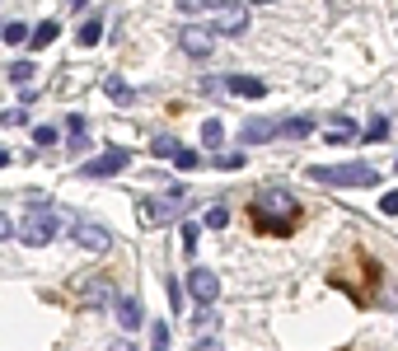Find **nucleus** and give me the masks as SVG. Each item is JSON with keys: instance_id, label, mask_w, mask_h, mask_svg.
Segmentation results:
<instances>
[{"instance_id": "nucleus-9", "label": "nucleus", "mask_w": 398, "mask_h": 351, "mask_svg": "<svg viewBox=\"0 0 398 351\" xmlns=\"http://www.w3.org/2000/svg\"><path fill=\"white\" fill-rule=\"evenodd\" d=\"M211 47H215V38L206 29H197V24H187V29H183V52H187V57L206 62V57H211Z\"/></svg>"}, {"instance_id": "nucleus-8", "label": "nucleus", "mask_w": 398, "mask_h": 351, "mask_svg": "<svg viewBox=\"0 0 398 351\" xmlns=\"http://www.w3.org/2000/svg\"><path fill=\"white\" fill-rule=\"evenodd\" d=\"M187 290H192V300H201V305H215L220 300V276L206 272V267H192L187 272Z\"/></svg>"}, {"instance_id": "nucleus-30", "label": "nucleus", "mask_w": 398, "mask_h": 351, "mask_svg": "<svg viewBox=\"0 0 398 351\" xmlns=\"http://www.w3.org/2000/svg\"><path fill=\"white\" fill-rule=\"evenodd\" d=\"M380 211L384 215H398V192H384V197H380Z\"/></svg>"}, {"instance_id": "nucleus-35", "label": "nucleus", "mask_w": 398, "mask_h": 351, "mask_svg": "<svg viewBox=\"0 0 398 351\" xmlns=\"http://www.w3.org/2000/svg\"><path fill=\"white\" fill-rule=\"evenodd\" d=\"M113 351H132V347H127V342H118V347H113Z\"/></svg>"}, {"instance_id": "nucleus-29", "label": "nucleus", "mask_w": 398, "mask_h": 351, "mask_svg": "<svg viewBox=\"0 0 398 351\" xmlns=\"http://www.w3.org/2000/svg\"><path fill=\"white\" fill-rule=\"evenodd\" d=\"M197 234H201V225H192V220H187V225H183V253H192V248H197Z\"/></svg>"}, {"instance_id": "nucleus-25", "label": "nucleus", "mask_w": 398, "mask_h": 351, "mask_svg": "<svg viewBox=\"0 0 398 351\" xmlns=\"http://www.w3.org/2000/svg\"><path fill=\"white\" fill-rule=\"evenodd\" d=\"M173 164H178V173H183V169H197V164H201V155H197V150H183V145H178Z\"/></svg>"}, {"instance_id": "nucleus-20", "label": "nucleus", "mask_w": 398, "mask_h": 351, "mask_svg": "<svg viewBox=\"0 0 398 351\" xmlns=\"http://www.w3.org/2000/svg\"><path fill=\"white\" fill-rule=\"evenodd\" d=\"M99 38H104V19H90V24L80 29V47H94Z\"/></svg>"}, {"instance_id": "nucleus-33", "label": "nucleus", "mask_w": 398, "mask_h": 351, "mask_svg": "<svg viewBox=\"0 0 398 351\" xmlns=\"http://www.w3.org/2000/svg\"><path fill=\"white\" fill-rule=\"evenodd\" d=\"M66 5H71V10H85V0H66Z\"/></svg>"}, {"instance_id": "nucleus-14", "label": "nucleus", "mask_w": 398, "mask_h": 351, "mask_svg": "<svg viewBox=\"0 0 398 351\" xmlns=\"http://www.w3.org/2000/svg\"><path fill=\"white\" fill-rule=\"evenodd\" d=\"M104 94L113 99V103H122V108H127V103H136V89H132L122 76H108V80H104Z\"/></svg>"}, {"instance_id": "nucleus-34", "label": "nucleus", "mask_w": 398, "mask_h": 351, "mask_svg": "<svg viewBox=\"0 0 398 351\" xmlns=\"http://www.w3.org/2000/svg\"><path fill=\"white\" fill-rule=\"evenodd\" d=\"M5 164H10V150H0V169H5Z\"/></svg>"}, {"instance_id": "nucleus-26", "label": "nucleus", "mask_w": 398, "mask_h": 351, "mask_svg": "<svg viewBox=\"0 0 398 351\" xmlns=\"http://www.w3.org/2000/svg\"><path fill=\"white\" fill-rule=\"evenodd\" d=\"M10 80H15V85H29L33 80V62H15L10 66Z\"/></svg>"}, {"instance_id": "nucleus-11", "label": "nucleus", "mask_w": 398, "mask_h": 351, "mask_svg": "<svg viewBox=\"0 0 398 351\" xmlns=\"http://www.w3.org/2000/svg\"><path fill=\"white\" fill-rule=\"evenodd\" d=\"M225 89L239 94V99H262V94H267V85H262V80H253V76H230V80H225Z\"/></svg>"}, {"instance_id": "nucleus-13", "label": "nucleus", "mask_w": 398, "mask_h": 351, "mask_svg": "<svg viewBox=\"0 0 398 351\" xmlns=\"http://www.w3.org/2000/svg\"><path fill=\"white\" fill-rule=\"evenodd\" d=\"M108 295H113V281H108V276H90L85 290H80V300H85V305H104Z\"/></svg>"}, {"instance_id": "nucleus-2", "label": "nucleus", "mask_w": 398, "mask_h": 351, "mask_svg": "<svg viewBox=\"0 0 398 351\" xmlns=\"http://www.w3.org/2000/svg\"><path fill=\"white\" fill-rule=\"evenodd\" d=\"M305 173L323 187H375L380 183V173L370 164H309Z\"/></svg>"}, {"instance_id": "nucleus-24", "label": "nucleus", "mask_w": 398, "mask_h": 351, "mask_svg": "<svg viewBox=\"0 0 398 351\" xmlns=\"http://www.w3.org/2000/svg\"><path fill=\"white\" fill-rule=\"evenodd\" d=\"M57 141H62V131H57V127H38V131H33V145H57Z\"/></svg>"}, {"instance_id": "nucleus-16", "label": "nucleus", "mask_w": 398, "mask_h": 351, "mask_svg": "<svg viewBox=\"0 0 398 351\" xmlns=\"http://www.w3.org/2000/svg\"><path fill=\"white\" fill-rule=\"evenodd\" d=\"M276 131L291 141H305L309 131H314V117H286V122H276Z\"/></svg>"}, {"instance_id": "nucleus-5", "label": "nucleus", "mask_w": 398, "mask_h": 351, "mask_svg": "<svg viewBox=\"0 0 398 351\" xmlns=\"http://www.w3.org/2000/svg\"><path fill=\"white\" fill-rule=\"evenodd\" d=\"M127 164H132V155H127L122 145H113V150H104L99 159H90L80 173H85V178H113V173H122Z\"/></svg>"}, {"instance_id": "nucleus-28", "label": "nucleus", "mask_w": 398, "mask_h": 351, "mask_svg": "<svg viewBox=\"0 0 398 351\" xmlns=\"http://www.w3.org/2000/svg\"><path fill=\"white\" fill-rule=\"evenodd\" d=\"M384 131H389V122H384V117H370V127H366L361 141H384Z\"/></svg>"}, {"instance_id": "nucleus-32", "label": "nucleus", "mask_w": 398, "mask_h": 351, "mask_svg": "<svg viewBox=\"0 0 398 351\" xmlns=\"http://www.w3.org/2000/svg\"><path fill=\"white\" fill-rule=\"evenodd\" d=\"M197 351H220V342H197Z\"/></svg>"}, {"instance_id": "nucleus-23", "label": "nucleus", "mask_w": 398, "mask_h": 351, "mask_svg": "<svg viewBox=\"0 0 398 351\" xmlns=\"http://www.w3.org/2000/svg\"><path fill=\"white\" fill-rule=\"evenodd\" d=\"M215 5H225V0H178L183 15H201V10H215Z\"/></svg>"}, {"instance_id": "nucleus-6", "label": "nucleus", "mask_w": 398, "mask_h": 351, "mask_svg": "<svg viewBox=\"0 0 398 351\" xmlns=\"http://www.w3.org/2000/svg\"><path fill=\"white\" fill-rule=\"evenodd\" d=\"M211 24L220 33H230V38H234V33L248 29V10L239 5V0H225V5H215V10H211Z\"/></svg>"}, {"instance_id": "nucleus-10", "label": "nucleus", "mask_w": 398, "mask_h": 351, "mask_svg": "<svg viewBox=\"0 0 398 351\" xmlns=\"http://www.w3.org/2000/svg\"><path fill=\"white\" fill-rule=\"evenodd\" d=\"M323 141H328V145H352V141H361V136H356V122H352V117H333Z\"/></svg>"}, {"instance_id": "nucleus-15", "label": "nucleus", "mask_w": 398, "mask_h": 351, "mask_svg": "<svg viewBox=\"0 0 398 351\" xmlns=\"http://www.w3.org/2000/svg\"><path fill=\"white\" fill-rule=\"evenodd\" d=\"M118 323H122V328H141V300L136 295H122V300H118Z\"/></svg>"}, {"instance_id": "nucleus-19", "label": "nucleus", "mask_w": 398, "mask_h": 351, "mask_svg": "<svg viewBox=\"0 0 398 351\" xmlns=\"http://www.w3.org/2000/svg\"><path fill=\"white\" fill-rule=\"evenodd\" d=\"M150 155H159V159H173V155H178V141H173V136H155V141H150Z\"/></svg>"}, {"instance_id": "nucleus-3", "label": "nucleus", "mask_w": 398, "mask_h": 351, "mask_svg": "<svg viewBox=\"0 0 398 351\" xmlns=\"http://www.w3.org/2000/svg\"><path fill=\"white\" fill-rule=\"evenodd\" d=\"M57 229H62V215L52 211V206H33L19 220V239H24V248H47L57 239Z\"/></svg>"}, {"instance_id": "nucleus-21", "label": "nucleus", "mask_w": 398, "mask_h": 351, "mask_svg": "<svg viewBox=\"0 0 398 351\" xmlns=\"http://www.w3.org/2000/svg\"><path fill=\"white\" fill-rule=\"evenodd\" d=\"M201 141H206L211 150H215V145H220V141H225V127H220V117H211V122L201 127Z\"/></svg>"}, {"instance_id": "nucleus-7", "label": "nucleus", "mask_w": 398, "mask_h": 351, "mask_svg": "<svg viewBox=\"0 0 398 351\" xmlns=\"http://www.w3.org/2000/svg\"><path fill=\"white\" fill-rule=\"evenodd\" d=\"M71 239H76L85 253H108V248H113V234H108L104 225H94V220H80V225L71 229Z\"/></svg>"}, {"instance_id": "nucleus-1", "label": "nucleus", "mask_w": 398, "mask_h": 351, "mask_svg": "<svg viewBox=\"0 0 398 351\" xmlns=\"http://www.w3.org/2000/svg\"><path fill=\"white\" fill-rule=\"evenodd\" d=\"M253 229L258 234H276V239L295 234L300 229V201L286 187H262L253 197Z\"/></svg>"}, {"instance_id": "nucleus-4", "label": "nucleus", "mask_w": 398, "mask_h": 351, "mask_svg": "<svg viewBox=\"0 0 398 351\" xmlns=\"http://www.w3.org/2000/svg\"><path fill=\"white\" fill-rule=\"evenodd\" d=\"M178 215H183V187H173V192H164V197H145L136 206V220L145 229L169 225V220H178Z\"/></svg>"}, {"instance_id": "nucleus-17", "label": "nucleus", "mask_w": 398, "mask_h": 351, "mask_svg": "<svg viewBox=\"0 0 398 351\" xmlns=\"http://www.w3.org/2000/svg\"><path fill=\"white\" fill-rule=\"evenodd\" d=\"M29 38H33V52H43V47H52L57 38H62V24H52V19H47V24H38V29L29 33Z\"/></svg>"}, {"instance_id": "nucleus-31", "label": "nucleus", "mask_w": 398, "mask_h": 351, "mask_svg": "<svg viewBox=\"0 0 398 351\" xmlns=\"http://www.w3.org/2000/svg\"><path fill=\"white\" fill-rule=\"evenodd\" d=\"M10 234H15V225H10V215L0 211V244H5V239H10Z\"/></svg>"}, {"instance_id": "nucleus-22", "label": "nucleus", "mask_w": 398, "mask_h": 351, "mask_svg": "<svg viewBox=\"0 0 398 351\" xmlns=\"http://www.w3.org/2000/svg\"><path fill=\"white\" fill-rule=\"evenodd\" d=\"M10 47H19V43H29V24H5V33H0Z\"/></svg>"}, {"instance_id": "nucleus-18", "label": "nucleus", "mask_w": 398, "mask_h": 351, "mask_svg": "<svg viewBox=\"0 0 398 351\" xmlns=\"http://www.w3.org/2000/svg\"><path fill=\"white\" fill-rule=\"evenodd\" d=\"M201 225H211V229H225V225H230V206H225V201H215L211 211L201 215Z\"/></svg>"}, {"instance_id": "nucleus-27", "label": "nucleus", "mask_w": 398, "mask_h": 351, "mask_svg": "<svg viewBox=\"0 0 398 351\" xmlns=\"http://www.w3.org/2000/svg\"><path fill=\"white\" fill-rule=\"evenodd\" d=\"M150 342H155V351H169V328L164 323H150Z\"/></svg>"}, {"instance_id": "nucleus-12", "label": "nucleus", "mask_w": 398, "mask_h": 351, "mask_svg": "<svg viewBox=\"0 0 398 351\" xmlns=\"http://www.w3.org/2000/svg\"><path fill=\"white\" fill-rule=\"evenodd\" d=\"M272 131H276V117H248V122H244V141H248V145L272 141Z\"/></svg>"}]
</instances>
